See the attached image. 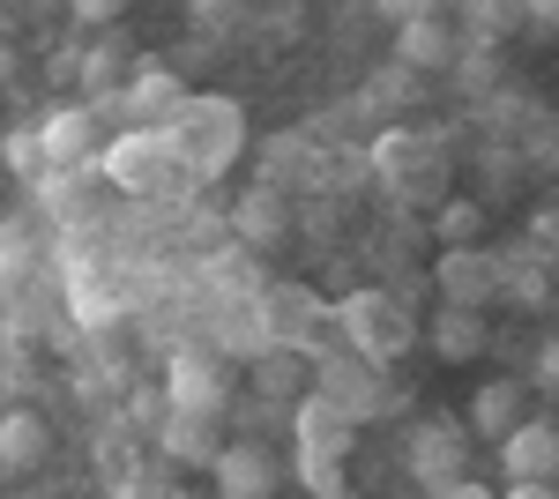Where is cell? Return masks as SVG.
<instances>
[{
	"label": "cell",
	"instance_id": "cell-28",
	"mask_svg": "<svg viewBox=\"0 0 559 499\" xmlns=\"http://www.w3.org/2000/svg\"><path fill=\"white\" fill-rule=\"evenodd\" d=\"M522 8H530L537 23H559V0H522Z\"/></svg>",
	"mask_w": 559,
	"mask_h": 499
},
{
	"label": "cell",
	"instance_id": "cell-1",
	"mask_svg": "<svg viewBox=\"0 0 559 499\" xmlns=\"http://www.w3.org/2000/svg\"><path fill=\"white\" fill-rule=\"evenodd\" d=\"M173 134V157L187 171H202V179H216V171L239 157V142H247V120H239V105L231 97H187L179 105V120L165 127Z\"/></svg>",
	"mask_w": 559,
	"mask_h": 499
},
{
	"label": "cell",
	"instance_id": "cell-27",
	"mask_svg": "<svg viewBox=\"0 0 559 499\" xmlns=\"http://www.w3.org/2000/svg\"><path fill=\"white\" fill-rule=\"evenodd\" d=\"M194 23H231V0H194Z\"/></svg>",
	"mask_w": 559,
	"mask_h": 499
},
{
	"label": "cell",
	"instance_id": "cell-11",
	"mask_svg": "<svg viewBox=\"0 0 559 499\" xmlns=\"http://www.w3.org/2000/svg\"><path fill=\"white\" fill-rule=\"evenodd\" d=\"M463 440H471V425H463V432L426 425V432L411 440V470H418L426 492H455V485H463Z\"/></svg>",
	"mask_w": 559,
	"mask_h": 499
},
{
	"label": "cell",
	"instance_id": "cell-4",
	"mask_svg": "<svg viewBox=\"0 0 559 499\" xmlns=\"http://www.w3.org/2000/svg\"><path fill=\"white\" fill-rule=\"evenodd\" d=\"M432 292L448 298V306H492V298L508 292V269L492 261L485 247H440V261H432Z\"/></svg>",
	"mask_w": 559,
	"mask_h": 499
},
{
	"label": "cell",
	"instance_id": "cell-24",
	"mask_svg": "<svg viewBox=\"0 0 559 499\" xmlns=\"http://www.w3.org/2000/svg\"><path fill=\"white\" fill-rule=\"evenodd\" d=\"M530 388H545V395H559V335H545V343H537V366H530Z\"/></svg>",
	"mask_w": 559,
	"mask_h": 499
},
{
	"label": "cell",
	"instance_id": "cell-9",
	"mask_svg": "<svg viewBox=\"0 0 559 499\" xmlns=\"http://www.w3.org/2000/svg\"><path fill=\"white\" fill-rule=\"evenodd\" d=\"M500 470L508 477H559V425L552 417H522L500 440Z\"/></svg>",
	"mask_w": 559,
	"mask_h": 499
},
{
	"label": "cell",
	"instance_id": "cell-7",
	"mask_svg": "<svg viewBox=\"0 0 559 499\" xmlns=\"http://www.w3.org/2000/svg\"><path fill=\"white\" fill-rule=\"evenodd\" d=\"M522 417H530V380L500 373V380H485V388L471 395V417H463V425H471V440H492V448H500Z\"/></svg>",
	"mask_w": 559,
	"mask_h": 499
},
{
	"label": "cell",
	"instance_id": "cell-15",
	"mask_svg": "<svg viewBox=\"0 0 559 499\" xmlns=\"http://www.w3.org/2000/svg\"><path fill=\"white\" fill-rule=\"evenodd\" d=\"M395 60H411L418 75H432V68L455 60V31H448L440 15H411V23L395 31Z\"/></svg>",
	"mask_w": 559,
	"mask_h": 499
},
{
	"label": "cell",
	"instance_id": "cell-21",
	"mask_svg": "<svg viewBox=\"0 0 559 499\" xmlns=\"http://www.w3.org/2000/svg\"><path fill=\"white\" fill-rule=\"evenodd\" d=\"M299 485H306L313 499H336V492H350L344 455H313V448H299Z\"/></svg>",
	"mask_w": 559,
	"mask_h": 499
},
{
	"label": "cell",
	"instance_id": "cell-17",
	"mask_svg": "<svg viewBox=\"0 0 559 499\" xmlns=\"http://www.w3.org/2000/svg\"><path fill=\"white\" fill-rule=\"evenodd\" d=\"M432 239L440 247H485V209L463 202V194H440L432 202Z\"/></svg>",
	"mask_w": 559,
	"mask_h": 499
},
{
	"label": "cell",
	"instance_id": "cell-8",
	"mask_svg": "<svg viewBox=\"0 0 559 499\" xmlns=\"http://www.w3.org/2000/svg\"><path fill=\"white\" fill-rule=\"evenodd\" d=\"M38 134H45V150H52V165H97V157H105V142H97V112H90V97H83V105H52Z\"/></svg>",
	"mask_w": 559,
	"mask_h": 499
},
{
	"label": "cell",
	"instance_id": "cell-10",
	"mask_svg": "<svg viewBox=\"0 0 559 499\" xmlns=\"http://www.w3.org/2000/svg\"><path fill=\"white\" fill-rule=\"evenodd\" d=\"M231 231L247 239V247H284L292 239V202H284V187H247L239 209H231Z\"/></svg>",
	"mask_w": 559,
	"mask_h": 499
},
{
	"label": "cell",
	"instance_id": "cell-13",
	"mask_svg": "<svg viewBox=\"0 0 559 499\" xmlns=\"http://www.w3.org/2000/svg\"><path fill=\"white\" fill-rule=\"evenodd\" d=\"M350 425L358 417L336 395H299V448H313V455H350Z\"/></svg>",
	"mask_w": 559,
	"mask_h": 499
},
{
	"label": "cell",
	"instance_id": "cell-19",
	"mask_svg": "<svg viewBox=\"0 0 559 499\" xmlns=\"http://www.w3.org/2000/svg\"><path fill=\"white\" fill-rule=\"evenodd\" d=\"M254 388H261V395H299V388H306V358L292 351V343L261 351V358H254Z\"/></svg>",
	"mask_w": 559,
	"mask_h": 499
},
{
	"label": "cell",
	"instance_id": "cell-25",
	"mask_svg": "<svg viewBox=\"0 0 559 499\" xmlns=\"http://www.w3.org/2000/svg\"><path fill=\"white\" fill-rule=\"evenodd\" d=\"M68 8H75V23H97V31L128 15V0H68Z\"/></svg>",
	"mask_w": 559,
	"mask_h": 499
},
{
	"label": "cell",
	"instance_id": "cell-26",
	"mask_svg": "<svg viewBox=\"0 0 559 499\" xmlns=\"http://www.w3.org/2000/svg\"><path fill=\"white\" fill-rule=\"evenodd\" d=\"M15 269H31V247L15 239V224H0V284H8Z\"/></svg>",
	"mask_w": 559,
	"mask_h": 499
},
{
	"label": "cell",
	"instance_id": "cell-14",
	"mask_svg": "<svg viewBox=\"0 0 559 499\" xmlns=\"http://www.w3.org/2000/svg\"><path fill=\"white\" fill-rule=\"evenodd\" d=\"M128 105L142 112V127H173L179 105H187V83H179L173 68H134L128 75Z\"/></svg>",
	"mask_w": 559,
	"mask_h": 499
},
{
	"label": "cell",
	"instance_id": "cell-3",
	"mask_svg": "<svg viewBox=\"0 0 559 499\" xmlns=\"http://www.w3.org/2000/svg\"><path fill=\"white\" fill-rule=\"evenodd\" d=\"M344 329H350V343H358V358H373V366H388V358H403L411 351V313L403 306H388L381 292H350L344 298Z\"/></svg>",
	"mask_w": 559,
	"mask_h": 499
},
{
	"label": "cell",
	"instance_id": "cell-22",
	"mask_svg": "<svg viewBox=\"0 0 559 499\" xmlns=\"http://www.w3.org/2000/svg\"><path fill=\"white\" fill-rule=\"evenodd\" d=\"M0 157H8V171H15V179H45L38 165H52V150H45V134H23V127H15V134L0 142Z\"/></svg>",
	"mask_w": 559,
	"mask_h": 499
},
{
	"label": "cell",
	"instance_id": "cell-23",
	"mask_svg": "<svg viewBox=\"0 0 559 499\" xmlns=\"http://www.w3.org/2000/svg\"><path fill=\"white\" fill-rule=\"evenodd\" d=\"M418 90H426V75H418L411 60H395V68L373 75V105H418Z\"/></svg>",
	"mask_w": 559,
	"mask_h": 499
},
{
	"label": "cell",
	"instance_id": "cell-6",
	"mask_svg": "<svg viewBox=\"0 0 559 499\" xmlns=\"http://www.w3.org/2000/svg\"><path fill=\"white\" fill-rule=\"evenodd\" d=\"M210 477H216V492H224V499H269L276 485H284L276 455H269V448H254V440L216 448V455H210Z\"/></svg>",
	"mask_w": 559,
	"mask_h": 499
},
{
	"label": "cell",
	"instance_id": "cell-12",
	"mask_svg": "<svg viewBox=\"0 0 559 499\" xmlns=\"http://www.w3.org/2000/svg\"><path fill=\"white\" fill-rule=\"evenodd\" d=\"M426 343H432V358H440V366H471L477 351H485V313H477V306H448V298H440Z\"/></svg>",
	"mask_w": 559,
	"mask_h": 499
},
{
	"label": "cell",
	"instance_id": "cell-2",
	"mask_svg": "<svg viewBox=\"0 0 559 499\" xmlns=\"http://www.w3.org/2000/svg\"><path fill=\"white\" fill-rule=\"evenodd\" d=\"M97 171H105L120 194H165V187H173L165 171H187V165L173 157V134H165V127H128V134L105 142Z\"/></svg>",
	"mask_w": 559,
	"mask_h": 499
},
{
	"label": "cell",
	"instance_id": "cell-16",
	"mask_svg": "<svg viewBox=\"0 0 559 499\" xmlns=\"http://www.w3.org/2000/svg\"><path fill=\"white\" fill-rule=\"evenodd\" d=\"M52 455V432L38 411H0V470H38Z\"/></svg>",
	"mask_w": 559,
	"mask_h": 499
},
{
	"label": "cell",
	"instance_id": "cell-20",
	"mask_svg": "<svg viewBox=\"0 0 559 499\" xmlns=\"http://www.w3.org/2000/svg\"><path fill=\"white\" fill-rule=\"evenodd\" d=\"M120 75H134V68H128V45H120V38H105L97 52H83V97H90V105L120 83Z\"/></svg>",
	"mask_w": 559,
	"mask_h": 499
},
{
	"label": "cell",
	"instance_id": "cell-18",
	"mask_svg": "<svg viewBox=\"0 0 559 499\" xmlns=\"http://www.w3.org/2000/svg\"><path fill=\"white\" fill-rule=\"evenodd\" d=\"M165 448H173V455H187V462H210L216 455V411H173Z\"/></svg>",
	"mask_w": 559,
	"mask_h": 499
},
{
	"label": "cell",
	"instance_id": "cell-5",
	"mask_svg": "<svg viewBox=\"0 0 559 499\" xmlns=\"http://www.w3.org/2000/svg\"><path fill=\"white\" fill-rule=\"evenodd\" d=\"M224 395H231V373H224L216 351H173V366H165V403L173 411H216L224 417Z\"/></svg>",
	"mask_w": 559,
	"mask_h": 499
}]
</instances>
